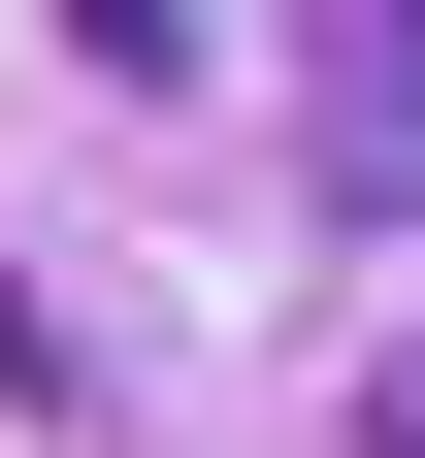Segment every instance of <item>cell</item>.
Returning a JSON list of instances; mask_svg holds the SVG:
<instances>
[{"instance_id": "obj_1", "label": "cell", "mask_w": 425, "mask_h": 458, "mask_svg": "<svg viewBox=\"0 0 425 458\" xmlns=\"http://www.w3.org/2000/svg\"><path fill=\"white\" fill-rule=\"evenodd\" d=\"M294 197L425 229V0H294Z\"/></svg>"}, {"instance_id": "obj_2", "label": "cell", "mask_w": 425, "mask_h": 458, "mask_svg": "<svg viewBox=\"0 0 425 458\" xmlns=\"http://www.w3.org/2000/svg\"><path fill=\"white\" fill-rule=\"evenodd\" d=\"M66 33H98V66H132V98H197V0H66Z\"/></svg>"}, {"instance_id": "obj_3", "label": "cell", "mask_w": 425, "mask_h": 458, "mask_svg": "<svg viewBox=\"0 0 425 458\" xmlns=\"http://www.w3.org/2000/svg\"><path fill=\"white\" fill-rule=\"evenodd\" d=\"M360 426H393V458H425V327H393V393H360Z\"/></svg>"}]
</instances>
